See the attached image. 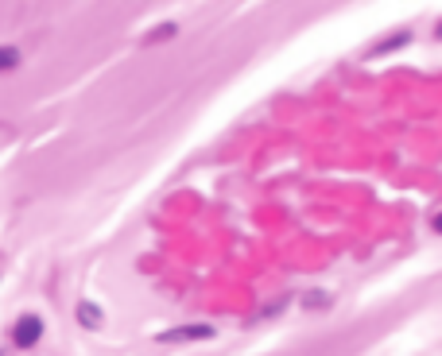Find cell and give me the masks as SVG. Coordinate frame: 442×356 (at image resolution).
<instances>
[{"instance_id":"cell-5","label":"cell","mask_w":442,"mask_h":356,"mask_svg":"<svg viewBox=\"0 0 442 356\" xmlns=\"http://www.w3.org/2000/svg\"><path fill=\"white\" fill-rule=\"evenodd\" d=\"M435 229H438V233H442V213H438V217H435Z\"/></svg>"},{"instance_id":"cell-1","label":"cell","mask_w":442,"mask_h":356,"mask_svg":"<svg viewBox=\"0 0 442 356\" xmlns=\"http://www.w3.org/2000/svg\"><path fill=\"white\" fill-rule=\"evenodd\" d=\"M39 337H43V321H39L35 314H23V318L16 321V329H12V341L20 345V349H31Z\"/></svg>"},{"instance_id":"cell-4","label":"cell","mask_w":442,"mask_h":356,"mask_svg":"<svg viewBox=\"0 0 442 356\" xmlns=\"http://www.w3.org/2000/svg\"><path fill=\"white\" fill-rule=\"evenodd\" d=\"M81 321H86V326H97V310H94V306H81Z\"/></svg>"},{"instance_id":"cell-2","label":"cell","mask_w":442,"mask_h":356,"mask_svg":"<svg viewBox=\"0 0 442 356\" xmlns=\"http://www.w3.org/2000/svg\"><path fill=\"white\" fill-rule=\"evenodd\" d=\"M202 337H214V329H210V326H186V329H171V333H163V341H167V345H178V341H202Z\"/></svg>"},{"instance_id":"cell-3","label":"cell","mask_w":442,"mask_h":356,"mask_svg":"<svg viewBox=\"0 0 442 356\" xmlns=\"http://www.w3.org/2000/svg\"><path fill=\"white\" fill-rule=\"evenodd\" d=\"M12 66H20V51L16 47H0V70H12Z\"/></svg>"}]
</instances>
